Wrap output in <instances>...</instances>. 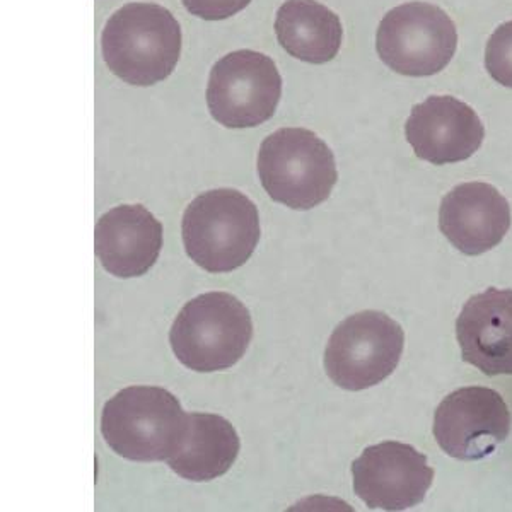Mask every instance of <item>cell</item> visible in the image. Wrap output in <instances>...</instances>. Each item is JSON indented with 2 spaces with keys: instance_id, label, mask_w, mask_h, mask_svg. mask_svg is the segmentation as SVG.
<instances>
[{
  "instance_id": "cell-1",
  "label": "cell",
  "mask_w": 512,
  "mask_h": 512,
  "mask_svg": "<svg viewBox=\"0 0 512 512\" xmlns=\"http://www.w3.org/2000/svg\"><path fill=\"white\" fill-rule=\"evenodd\" d=\"M181 236L193 263L210 274H229L255 253L262 226L255 202L233 188L193 198L181 219Z\"/></svg>"
},
{
  "instance_id": "cell-2",
  "label": "cell",
  "mask_w": 512,
  "mask_h": 512,
  "mask_svg": "<svg viewBox=\"0 0 512 512\" xmlns=\"http://www.w3.org/2000/svg\"><path fill=\"white\" fill-rule=\"evenodd\" d=\"M108 69L132 86L168 79L181 55V26L158 4L132 2L118 9L101 35Z\"/></svg>"
},
{
  "instance_id": "cell-3",
  "label": "cell",
  "mask_w": 512,
  "mask_h": 512,
  "mask_svg": "<svg viewBox=\"0 0 512 512\" xmlns=\"http://www.w3.org/2000/svg\"><path fill=\"white\" fill-rule=\"evenodd\" d=\"M188 414L171 391L161 386H130L103 407L101 434L125 460L166 461L187 432Z\"/></svg>"
},
{
  "instance_id": "cell-4",
  "label": "cell",
  "mask_w": 512,
  "mask_h": 512,
  "mask_svg": "<svg viewBox=\"0 0 512 512\" xmlns=\"http://www.w3.org/2000/svg\"><path fill=\"white\" fill-rule=\"evenodd\" d=\"M253 340L250 311L227 292H207L181 308L169 332L171 349L195 373L226 371Z\"/></svg>"
},
{
  "instance_id": "cell-5",
  "label": "cell",
  "mask_w": 512,
  "mask_h": 512,
  "mask_svg": "<svg viewBox=\"0 0 512 512\" xmlns=\"http://www.w3.org/2000/svg\"><path fill=\"white\" fill-rule=\"evenodd\" d=\"M256 168L268 197L294 210L326 202L338 180L332 149L308 128H280L268 135Z\"/></svg>"
},
{
  "instance_id": "cell-6",
  "label": "cell",
  "mask_w": 512,
  "mask_h": 512,
  "mask_svg": "<svg viewBox=\"0 0 512 512\" xmlns=\"http://www.w3.org/2000/svg\"><path fill=\"white\" fill-rule=\"evenodd\" d=\"M405 349L402 326L379 311H362L335 328L325 350V371L347 391H362L393 374Z\"/></svg>"
},
{
  "instance_id": "cell-7",
  "label": "cell",
  "mask_w": 512,
  "mask_h": 512,
  "mask_svg": "<svg viewBox=\"0 0 512 512\" xmlns=\"http://www.w3.org/2000/svg\"><path fill=\"white\" fill-rule=\"evenodd\" d=\"M458 31L441 7L408 2L391 9L379 23L376 48L391 70L408 77L439 74L453 60Z\"/></svg>"
},
{
  "instance_id": "cell-8",
  "label": "cell",
  "mask_w": 512,
  "mask_h": 512,
  "mask_svg": "<svg viewBox=\"0 0 512 512\" xmlns=\"http://www.w3.org/2000/svg\"><path fill=\"white\" fill-rule=\"evenodd\" d=\"M282 77L274 60L253 50L229 53L210 70L207 106L227 128L258 127L274 117Z\"/></svg>"
},
{
  "instance_id": "cell-9",
  "label": "cell",
  "mask_w": 512,
  "mask_h": 512,
  "mask_svg": "<svg viewBox=\"0 0 512 512\" xmlns=\"http://www.w3.org/2000/svg\"><path fill=\"white\" fill-rule=\"evenodd\" d=\"M511 432V412L501 393L465 386L449 393L434 415V437L451 458L477 461L494 453Z\"/></svg>"
},
{
  "instance_id": "cell-10",
  "label": "cell",
  "mask_w": 512,
  "mask_h": 512,
  "mask_svg": "<svg viewBox=\"0 0 512 512\" xmlns=\"http://www.w3.org/2000/svg\"><path fill=\"white\" fill-rule=\"evenodd\" d=\"M354 492L369 509L405 511L419 506L434 482L427 456L398 441L369 446L352 463Z\"/></svg>"
},
{
  "instance_id": "cell-11",
  "label": "cell",
  "mask_w": 512,
  "mask_h": 512,
  "mask_svg": "<svg viewBox=\"0 0 512 512\" xmlns=\"http://www.w3.org/2000/svg\"><path fill=\"white\" fill-rule=\"evenodd\" d=\"M405 135L417 158L443 166L472 158L482 146L485 128L465 101L431 96L412 108Z\"/></svg>"
},
{
  "instance_id": "cell-12",
  "label": "cell",
  "mask_w": 512,
  "mask_h": 512,
  "mask_svg": "<svg viewBox=\"0 0 512 512\" xmlns=\"http://www.w3.org/2000/svg\"><path fill=\"white\" fill-rule=\"evenodd\" d=\"M439 229L461 253L482 255L506 238L511 229V207L489 183H461L441 202Z\"/></svg>"
},
{
  "instance_id": "cell-13",
  "label": "cell",
  "mask_w": 512,
  "mask_h": 512,
  "mask_svg": "<svg viewBox=\"0 0 512 512\" xmlns=\"http://www.w3.org/2000/svg\"><path fill=\"white\" fill-rule=\"evenodd\" d=\"M163 250V224L144 205H118L94 227V253L118 279L142 277Z\"/></svg>"
},
{
  "instance_id": "cell-14",
  "label": "cell",
  "mask_w": 512,
  "mask_h": 512,
  "mask_svg": "<svg viewBox=\"0 0 512 512\" xmlns=\"http://www.w3.org/2000/svg\"><path fill=\"white\" fill-rule=\"evenodd\" d=\"M463 361L487 376H512V291L490 287L466 301L456 320Z\"/></svg>"
},
{
  "instance_id": "cell-15",
  "label": "cell",
  "mask_w": 512,
  "mask_h": 512,
  "mask_svg": "<svg viewBox=\"0 0 512 512\" xmlns=\"http://www.w3.org/2000/svg\"><path fill=\"white\" fill-rule=\"evenodd\" d=\"M239 436L222 415L188 414L187 432L169 468L190 482H210L226 475L238 460Z\"/></svg>"
},
{
  "instance_id": "cell-16",
  "label": "cell",
  "mask_w": 512,
  "mask_h": 512,
  "mask_svg": "<svg viewBox=\"0 0 512 512\" xmlns=\"http://www.w3.org/2000/svg\"><path fill=\"white\" fill-rule=\"evenodd\" d=\"M275 33L294 59L320 65L337 57L344 26L332 9L316 0H286L277 11Z\"/></svg>"
},
{
  "instance_id": "cell-17",
  "label": "cell",
  "mask_w": 512,
  "mask_h": 512,
  "mask_svg": "<svg viewBox=\"0 0 512 512\" xmlns=\"http://www.w3.org/2000/svg\"><path fill=\"white\" fill-rule=\"evenodd\" d=\"M485 67L495 82L512 88V21L501 24L490 36Z\"/></svg>"
},
{
  "instance_id": "cell-18",
  "label": "cell",
  "mask_w": 512,
  "mask_h": 512,
  "mask_svg": "<svg viewBox=\"0 0 512 512\" xmlns=\"http://www.w3.org/2000/svg\"><path fill=\"white\" fill-rule=\"evenodd\" d=\"M187 11L205 21L231 18L250 6L251 0H181Z\"/></svg>"
}]
</instances>
